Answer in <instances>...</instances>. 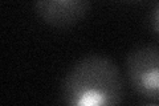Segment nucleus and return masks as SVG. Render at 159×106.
Returning a JSON list of instances; mask_svg holds the SVG:
<instances>
[{
	"label": "nucleus",
	"instance_id": "f257e3e1",
	"mask_svg": "<svg viewBox=\"0 0 159 106\" xmlns=\"http://www.w3.org/2000/svg\"><path fill=\"white\" fill-rule=\"evenodd\" d=\"M123 94L117 64L102 54H89L74 62L61 84V99L66 105H118Z\"/></svg>",
	"mask_w": 159,
	"mask_h": 106
},
{
	"label": "nucleus",
	"instance_id": "f03ea898",
	"mask_svg": "<svg viewBox=\"0 0 159 106\" xmlns=\"http://www.w3.org/2000/svg\"><path fill=\"white\" fill-rule=\"evenodd\" d=\"M125 68L133 93L143 102L159 105V47L143 45L133 49Z\"/></svg>",
	"mask_w": 159,
	"mask_h": 106
},
{
	"label": "nucleus",
	"instance_id": "7ed1b4c3",
	"mask_svg": "<svg viewBox=\"0 0 159 106\" xmlns=\"http://www.w3.org/2000/svg\"><path fill=\"white\" fill-rule=\"evenodd\" d=\"M92 0H34V11L45 24L66 28L88 15Z\"/></svg>",
	"mask_w": 159,
	"mask_h": 106
},
{
	"label": "nucleus",
	"instance_id": "20e7f679",
	"mask_svg": "<svg viewBox=\"0 0 159 106\" xmlns=\"http://www.w3.org/2000/svg\"><path fill=\"white\" fill-rule=\"evenodd\" d=\"M150 21H151V28H152L154 33H155L157 36L159 37V2H158V4L152 9Z\"/></svg>",
	"mask_w": 159,
	"mask_h": 106
}]
</instances>
